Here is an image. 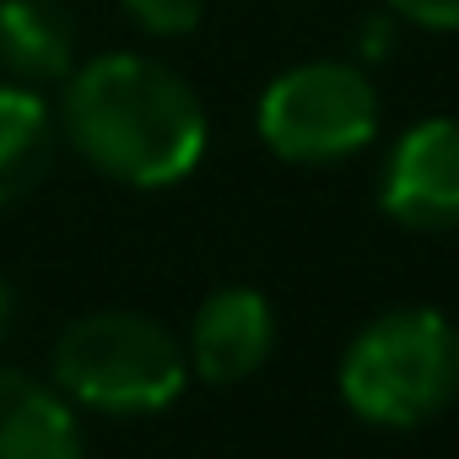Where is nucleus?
<instances>
[{"mask_svg": "<svg viewBox=\"0 0 459 459\" xmlns=\"http://www.w3.org/2000/svg\"><path fill=\"white\" fill-rule=\"evenodd\" d=\"M119 6L130 12V22L152 39H184L200 28L205 17V0H119Z\"/></svg>", "mask_w": 459, "mask_h": 459, "instance_id": "9d476101", "label": "nucleus"}, {"mask_svg": "<svg viewBox=\"0 0 459 459\" xmlns=\"http://www.w3.org/2000/svg\"><path fill=\"white\" fill-rule=\"evenodd\" d=\"M389 12L432 33H459V0H389Z\"/></svg>", "mask_w": 459, "mask_h": 459, "instance_id": "9b49d317", "label": "nucleus"}, {"mask_svg": "<svg viewBox=\"0 0 459 459\" xmlns=\"http://www.w3.org/2000/svg\"><path fill=\"white\" fill-rule=\"evenodd\" d=\"M55 389L108 416H146L184 394V346L146 314L103 308L55 341Z\"/></svg>", "mask_w": 459, "mask_h": 459, "instance_id": "7ed1b4c3", "label": "nucleus"}, {"mask_svg": "<svg viewBox=\"0 0 459 459\" xmlns=\"http://www.w3.org/2000/svg\"><path fill=\"white\" fill-rule=\"evenodd\" d=\"M60 130L103 178L168 189L205 157V108L195 87L146 55H98L65 76Z\"/></svg>", "mask_w": 459, "mask_h": 459, "instance_id": "f257e3e1", "label": "nucleus"}, {"mask_svg": "<svg viewBox=\"0 0 459 459\" xmlns=\"http://www.w3.org/2000/svg\"><path fill=\"white\" fill-rule=\"evenodd\" d=\"M459 394V330L432 308L378 314L341 357V400L378 427H421Z\"/></svg>", "mask_w": 459, "mask_h": 459, "instance_id": "f03ea898", "label": "nucleus"}, {"mask_svg": "<svg viewBox=\"0 0 459 459\" xmlns=\"http://www.w3.org/2000/svg\"><path fill=\"white\" fill-rule=\"evenodd\" d=\"M378 135V87L346 60L281 71L260 98V141L281 162H341Z\"/></svg>", "mask_w": 459, "mask_h": 459, "instance_id": "20e7f679", "label": "nucleus"}, {"mask_svg": "<svg viewBox=\"0 0 459 459\" xmlns=\"http://www.w3.org/2000/svg\"><path fill=\"white\" fill-rule=\"evenodd\" d=\"M0 71L22 87H49L76 71V28L60 0H0Z\"/></svg>", "mask_w": 459, "mask_h": 459, "instance_id": "6e6552de", "label": "nucleus"}, {"mask_svg": "<svg viewBox=\"0 0 459 459\" xmlns=\"http://www.w3.org/2000/svg\"><path fill=\"white\" fill-rule=\"evenodd\" d=\"M0 459H82V427L55 384L0 368Z\"/></svg>", "mask_w": 459, "mask_h": 459, "instance_id": "0eeeda50", "label": "nucleus"}, {"mask_svg": "<svg viewBox=\"0 0 459 459\" xmlns=\"http://www.w3.org/2000/svg\"><path fill=\"white\" fill-rule=\"evenodd\" d=\"M378 200L400 227L416 233L459 227V119L411 125L389 152Z\"/></svg>", "mask_w": 459, "mask_h": 459, "instance_id": "39448f33", "label": "nucleus"}, {"mask_svg": "<svg viewBox=\"0 0 459 459\" xmlns=\"http://www.w3.org/2000/svg\"><path fill=\"white\" fill-rule=\"evenodd\" d=\"M276 346V314L255 287H221L200 303L189 330V357L205 384H238L265 368Z\"/></svg>", "mask_w": 459, "mask_h": 459, "instance_id": "423d86ee", "label": "nucleus"}, {"mask_svg": "<svg viewBox=\"0 0 459 459\" xmlns=\"http://www.w3.org/2000/svg\"><path fill=\"white\" fill-rule=\"evenodd\" d=\"M60 114L44 103L39 87L0 82V205L28 200L44 173L55 168Z\"/></svg>", "mask_w": 459, "mask_h": 459, "instance_id": "1a4fd4ad", "label": "nucleus"}, {"mask_svg": "<svg viewBox=\"0 0 459 459\" xmlns=\"http://www.w3.org/2000/svg\"><path fill=\"white\" fill-rule=\"evenodd\" d=\"M12 314H17V298H12V281L0 276V341H6V330H12Z\"/></svg>", "mask_w": 459, "mask_h": 459, "instance_id": "f8f14e48", "label": "nucleus"}]
</instances>
